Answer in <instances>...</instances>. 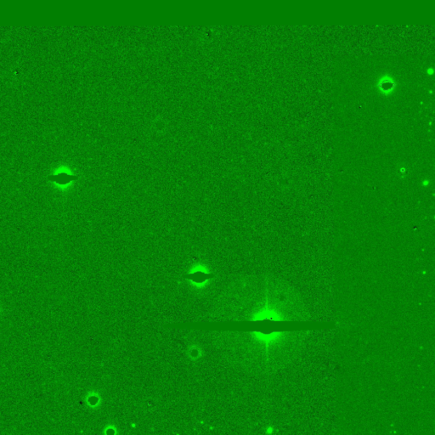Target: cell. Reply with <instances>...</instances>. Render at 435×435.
Returning <instances> with one entry per match:
<instances>
[{
	"label": "cell",
	"instance_id": "cell-1",
	"mask_svg": "<svg viewBox=\"0 0 435 435\" xmlns=\"http://www.w3.org/2000/svg\"><path fill=\"white\" fill-rule=\"evenodd\" d=\"M378 87L380 88V90H381V92L384 95H388V94L392 93V91H393V89L395 87V84L393 83V80H389V81H382L381 84H378Z\"/></svg>",
	"mask_w": 435,
	"mask_h": 435
}]
</instances>
